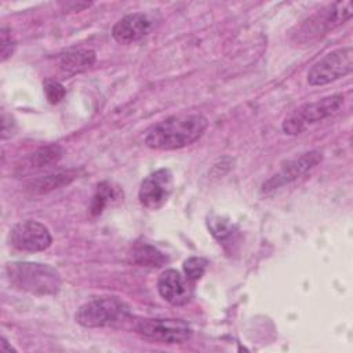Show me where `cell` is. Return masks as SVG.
<instances>
[{
	"label": "cell",
	"instance_id": "1",
	"mask_svg": "<svg viewBox=\"0 0 353 353\" xmlns=\"http://www.w3.org/2000/svg\"><path fill=\"white\" fill-rule=\"evenodd\" d=\"M207 127L208 121L201 113L174 114L150 127L145 143L157 150L182 149L196 142Z\"/></svg>",
	"mask_w": 353,
	"mask_h": 353
},
{
	"label": "cell",
	"instance_id": "2",
	"mask_svg": "<svg viewBox=\"0 0 353 353\" xmlns=\"http://www.w3.org/2000/svg\"><path fill=\"white\" fill-rule=\"evenodd\" d=\"M6 274L11 285L34 295H55L61 288V276L50 265L37 262H10Z\"/></svg>",
	"mask_w": 353,
	"mask_h": 353
},
{
	"label": "cell",
	"instance_id": "3",
	"mask_svg": "<svg viewBox=\"0 0 353 353\" xmlns=\"http://www.w3.org/2000/svg\"><path fill=\"white\" fill-rule=\"evenodd\" d=\"M127 317H130V306L116 296L92 298L83 303L74 314V320L87 328L112 327L123 323Z\"/></svg>",
	"mask_w": 353,
	"mask_h": 353
},
{
	"label": "cell",
	"instance_id": "4",
	"mask_svg": "<svg viewBox=\"0 0 353 353\" xmlns=\"http://www.w3.org/2000/svg\"><path fill=\"white\" fill-rule=\"evenodd\" d=\"M343 105V95L334 94L319 99L316 102H309L298 109H295L283 121V131L287 135L302 134L309 125L325 120L327 117L335 114Z\"/></svg>",
	"mask_w": 353,
	"mask_h": 353
},
{
	"label": "cell",
	"instance_id": "5",
	"mask_svg": "<svg viewBox=\"0 0 353 353\" xmlns=\"http://www.w3.org/2000/svg\"><path fill=\"white\" fill-rule=\"evenodd\" d=\"M135 331L148 341L168 345L188 342L193 335L192 327L179 319H142Z\"/></svg>",
	"mask_w": 353,
	"mask_h": 353
},
{
	"label": "cell",
	"instance_id": "6",
	"mask_svg": "<svg viewBox=\"0 0 353 353\" xmlns=\"http://www.w3.org/2000/svg\"><path fill=\"white\" fill-rule=\"evenodd\" d=\"M353 70V48L342 47L334 50L317 61L307 72L310 85H324L335 81Z\"/></svg>",
	"mask_w": 353,
	"mask_h": 353
},
{
	"label": "cell",
	"instance_id": "7",
	"mask_svg": "<svg viewBox=\"0 0 353 353\" xmlns=\"http://www.w3.org/2000/svg\"><path fill=\"white\" fill-rule=\"evenodd\" d=\"M352 17V3L350 1H336L328 7L317 11L312 15L299 29L298 34L310 41L313 37H319L332 30L334 28L342 25Z\"/></svg>",
	"mask_w": 353,
	"mask_h": 353
},
{
	"label": "cell",
	"instance_id": "8",
	"mask_svg": "<svg viewBox=\"0 0 353 353\" xmlns=\"http://www.w3.org/2000/svg\"><path fill=\"white\" fill-rule=\"evenodd\" d=\"M174 190V176L168 168H159L150 172L139 186L138 197L148 210L161 208Z\"/></svg>",
	"mask_w": 353,
	"mask_h": 353
},
{
	"label": "cell",
	"instance_id": "9",
	"mask_svg": "<svg viewBox=\"0 0 353 353\" xmlns=\"http://www.w3.org/2000/svg\"><path fill=\"white\" fill-rule=\"evenodd\" d=\"M8 241L19 251L37 252L47 250L52 243V237L47 226L37 221L26 219L14 225L10 230Z\"/></svg>",
	"mask_w": 353,
	"mask_h": 353
},
{
	"label": "cell",
	"instance_id": "10",
	"mask_svg": "<svg viewBox=\"0 0 353 353\" xmlns=\"http://www.w3.org/2000/svg\"><path fill=\"white\" fill-rule=\"evenodd\" d=\"M321 160H323L321 152L310 150L301 154L299 157H295L287 161L276 175H273L270 179H268L262 185V190L269 192V190L277 189L281 185H285L298 179L299 176L305 175L307 171L314 168Z\"/></svg>",
	"mask_w": 353,
	"mask_h": 353
},
{
	"label": "cell",
	"instance_id": "11",
	"mask_svg": "<svg viewBox=\"0 0 353 353\" xmlns=\"http://www.w3.org/2000/svg\"><path fill=\"white\" fill-rule=\"evenodd\" d=\"M154 21L146 12H131L119 19L112 28L113 39L120 44L135 43L150 33Z\"/></svg>",
	"mask_w": 353,
	"mask_h": 353
},
{
	"label": "cell",
	"instance_id": "12",
	"mask_svg": "<svg viewBox=\"0 0 353 353\" xmlns=\"http://www.w3.org/2000/svg\"><path fill=\"white\" fill-rule=\"evenodd\" d=\"M193 283L175 269L164 270L157 280L159 294L164 301L174 306L188 303L193 296Z\"/></svg>",
	"mask_w": 353,
	"mask_h": 353
},
{
	"label": "cell",
	"instance_id": "13",
	"mask_svg": "<svg viewBox=\"0 0 353 353\" xmlns=\"http://www.w3.org/2000/svg\"><path fill=\"white\" fill-rule=\"evenodd\" d=\"M95 62V52L92 50H70L59 57V69L66 74H74L85 70Z\"/></svg>",
	"mask_w": 353,
	"mask_h": 353
},
{
	"label": "cell",
	"instance_id": "14",
	"mask_svg": "<svg viewBox=\"0 0 353 353\" xmlns=\"http://www.w3.org/2000/svg\"><path fill=\"white\" fill-rule=\"evenodd\" d=\"M76 176H77V172L74 170L58 171V172L48 174L46 176H40L30 181L28 183V190L33 193H47L50 190H54L70 183Z\"/></svg>",
	"mask_w": 353,
	"mask_h": 353
},
{
	"label": "cell",
	"instance_id": "15",
	"mask_svg": "<svg viewBox=\"0 0 353 353\" xmlns=\"http://www.w3.org/2000/svg\"><path fill=\"white\" fill-rule=\"evenodd\" d=\"M63 149L58 143H50L46 146H40L37 150H34L28 161V165L30 168H43L50 164L57 163L62 157Z\"/></svg>",
	"mask_w": 353,
	"mask_h": 353
},
{
	"label": "cell",
	"instance_id": "16",
	"mask_svg": "<svg viewBox=\"0 0 353 353\" xmlns=\"http://www.w3.org/2000/svg\"><path fill=\"white\" fill-rule=\"evenodd\" d=\"M134 262L139 266H149V268H159L167 262V256L159 251L156 247L150 244H139L134 248L132 252Z\"/></svg>",
	"mask_w": 353,
	"mask_h": 353
},
{
	"label": "cell",
	"instance_id": "17",
	"mask_svg": "<svg viewBox=\"0 0 353 353\" xmlns=\"http://www.w3.org/2000/svg\"><path fill=\"white\" fill-rule=\"evenodd\" d=\"M116 189L109 183V182H101L98 183L95 193L92 196L91 200V214L92 215H99L105 207L113 200L116 199Z\"/></svg>",
	"mask_w": 353,
	"mask_h": 353
},
{
	"label": "cell",
	"instance_id": "18",
	"mask_svg": "<svg viewBox=\"0 0 353 353\" xmlns=\"http://www.w3.org/2000/svg\"><path fill=\"white\" fill-rule=\"evenodd\" d=\"M207 265H208L207 259L201 256H190L183 262V273L189 281L194 283L199 279H201Z\"/></svg>",
	"mask_w": 353,
	"mask_h": 353
},
{
	"label": "cell",
	"instance_id": "19",
	"mask_svg": "<svg viewBox=\"0 0 353 353\" xmlns=\"http://www.w3.org/2000/svg\"><path fill=\"white\" fill-rule=\"evenodd\" d=\"M43 90H44L47 101L52 105L61 102L66 94L65 87L59 81L52 80V79H48L43 83Z\"/></svg>",
	"mask_w": 353,
	"mask_h": 353
},
{
	"label": "cell",
	"instance_id": "20",
	"mask_svg": "<svg viewBox=\"0 0 353 353\" xmlns=\"http://www.w3.org/2000/svg\"><path fill=\"white\" fill-rule=\"evenodd\" d=\"M17 47V41L11 33V30L6 26L0 29V55L1 62H4L7 58H10Z\"/></svg>",
	"mask_w": 353,
	"mask_h": 353
},
{
	"label": "cell",
	"instance_id": "21",
	"mask_svg": "<svg viewBox=\"0 0 353 353\" xmlns=\"http://www.w3.org/2000/svg\"><path fill=\"white\" fill-rule=\"evenodd\" d=\"M12 124L11 123V116H7L6 113H3L1 116V138L3 139H7L8 137H11L14 128H12Z\"/></svg>",
	"mask_w": 353,
	"mask_h": 353
},
{
	"label": "cell",
	"instance_id": "22",
	"mask_svg": "<svg viewBox=\"0 0 353 353\" xmlns=\"http://www.w3.org/2000/svg\"><path fill=\"white\" fill-rule=\"evenodd\" d=\"M0 350L3 352V353H11V350H15L10 343H8V341L4 338V336H1V342H0Z\"/></svg>",
	"mask_w": 353,
	"mask_h": 353
}]
</instances>
